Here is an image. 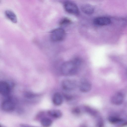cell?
Returning <instances> with one entry per match:
<instances>
[{"instance_id":"cell-1","label":"cell","mask_w":127,"mask_h":127,"mask_svg":"<svg viewBox=\"0 0 127 127\" xmlns=\"http://www.w3.org/2000/svg\"><path fill=\"white\" fill-rule=\"evenodd\" d=\"M82 63L81 60L78 58H75L70 61L65 62L61 66V72L65 76L74 75L77 73Z\"/></svg>"},{"instance_id":"cell-2","label":"cell","mask_w":127,"mask_h":127,"mask_svg":"<svg viewBox=\"0 0 127 127\" xmlns=\"http://www.w3.org/2000/svg\"><path fill=\"white\" fill-rule=\"evenodd\" d=\"M66 35L65 31L61 28H58L53 30L51 32V38L54 42L61 41L64 38Z\"/></svg>"},{"instance_id":"cell-3","label":"cell","mask_w":127,"mask_h":127,"mask_svg":"<svg viewBox=\"0 0 127 127\" xmlns=\"http://www.w3.org/2000/svg\"><path fill=\"white\" fill-rule=\"evenodd\" d=\"M64 7L66 11L68 13L77 15L79 13V9L76 5L70 1H67L64 4Z\"/></svg>"},{"instance_id":"cell-4","label":"cell","mask_w":127,"mask_h":127,"mask_svg":"<svg viewBox=\"0 0 127 127\" xmlns=\"http://www.w3.org/2000/svg\"><path fill=\"white\" fill-rule=\"evenodd\" d=\"M61 85L63 89L66 91H72L76 86V82L70 79H64L62 82Z\"/></svg>"},{"instance_id":"cell-5","label":"cell","mask_w":127,"mask_h":127,"mask_svg":"<svg viewBox=\"0 0 127 127\" xmlns=\"http://www.w3.org/2000/svg\"><path fill=\"white\" fill-rule=\"evenodd\" d=\"M15 104L13 101L9 98L4 99L2 102L1 107L2 109L5 111H10L15 108Z\"/></svg>"},{"instance_id":"cell-6","label":"cell","mask_w":127,"mask_h":127,"mask_svg":"<svg viewBox=\"0 0 127 127\" xmlns=\"http://www.w3.org/2000/svg\"><path fill=\"white\" fill-rule=\"evenodd\" d=\"M79 88L82 92L87 93L90 91L92 88V85L90 82L85 79H82L80 81Z\"/></svg>"},{"instance_id":"cell-7","label":"cell","mask_w":127,"mask_h":127,"mask_svg":"<svg viewBox=\"0 0 127 127\" xmlns=\"http://www.w3.org/2000/svg\"><path fill=\"white\" fill-rule=\"evenodd\" d=\"M124 96L121 93L118 92L114 94L111 97V103L115 105H119L123 102Z\"/></svg>"},{"instance_id":"cell-8","label":"cell","mask_w":127,"mask_h":127,"mask_svg":"<svg viewBox=\"0 0 127 127\" xmlns=\"http://www.w3.org/2000/svg\"><path fill=\"white\" fill-rule=\"evenodd\" d=\"M10 91V87L7 82L4 81L0 82V93L1 95L4 96H7Z\"/></svg>"},{"instance_id":"cell-9","label":"cell","mask_w":127,"mask_h":127,"mask_svg":"<svg viewBox=\"0 0 127 127\" xmlns=\"http://www.w3.org/2000/svg\"><path fill=\"white\" fill-rule=\"evenodd\" d=\"M95 25L99 26H104L109 24L111 22L109 18L104 17H99L95 18L93 21Z\"/></svg>"},{"instance_id":"cell-10","label":"cell","mask_w":127,"mask_h":127,"mask_svg":"<svg viewBox=\"0 0 127 127\" xmlns=\"http://www.w3.org/2000/svg\"><path fill=\"white\" fill-rule=\"evenodd\" d=\"M82 11L85 13L87 14H91L94 12V8L92 5L88 4H85L81 6Z\"/></svg>"},{"instance_id":"cell-11","label":"cell","mask_w":127,"mask_h":127,"mask_svg":"<svg viewBox=\"0 0 127 127\" xmlns=\"http://www.w3.org/2000/svg\"><path fill=\"white\" fill-rule=\"evenodd\" d=\"M63 101L62 96L58 93H55L53 96L52 101L53 103L55 105L58 106L61 105Z\"/></svg>"},{"instance_id":"cell-12","label":"cell","mask_w":127,"mask_h":127,"mask_svg":"<svg viewBox=\"0 0 127 127\" xmlns=\"http://www.w3.org/2000/svg\"><path fill=\"white\" fill-rule=\"evenodd\" d=\"M5 14L6 17L12 22L16 23L17 20L16 16L14 13L12 11L9 10L5 11Z\"/></svg>"},{"instance_id":"cell-13","label":"cell","mask_w":127,"mask_h":127,"mask_svg":"<svg viewBox=\"0 0 127 127\" xmlns=\"http://www.w3.org/2000/svg\"><path fill=\"white\" fill-rule=\"evenodd\" d=\"M48 113L51 117L56 118H59L62 115L61 112L59 110H49L48 112Z\"/></svg>"},{"instance_id":"cell-14","label":"cell","mask_w":127,"mask_h":127,"mask_svg":"<svg viewBox=\"0 0 127 127\" xmlns=\"http://www.w3.org/2000/svg\"><path fill=\"white\" fill-rule=\"evenodd\" d=\"M41 125L44 127H49L52 123V121L50 119L46 117L42 118L41 121Z\"/></svg>"},{"instance_id":"cell-15","label":"cell","mask_w":127,"mask_h":127,"mask_svg":"<svg viewBox=\"0 0 127 127\" xmlns=\"http://www.w3.org/2000/svg\"><path fill=\"white\" fill-rule=\"evenodd\" d=\"M108 120L109 122L112 123H118L122 121L121 119L113 116L109 117L108 118Z\"/></svg>"},{"instance_id":"cell-16","label":"cell","mask_w":127,"mask_h":127,"mask_svg":"<svg viewBox=\"0 0 127 127\" xmlns=\"http://www.w3.org/2000/svg\"><path fill=\"white\" fill-rule=\"evenodd\" d=\"M71 21L69 19L65 18L62 19L60 22V24L61 25H65L69 24Z\"/></svg>"},{"instance_id":"cell-17","label":"cell","mask_w":127,"mask_h":127,"mask_svg":"<svg viewBox=\"0 0 127 127\" xmlns=\"http://www.w3.org/2000/svg\"><path fill=\"white\" fill-rule=\"evenodd\" d=\"M85 109L87 112L95 116L97 112L95 110L88 107H85Z\"/></svg>"},{"instance_id":"cell-18","label":"cell","mask_w":127,"mask_h":127,"mask_svg":"<svg viewBox=\"0 0 127 127\" xmlns=\"http://www.w3.org/2000/svg\"><path fill=\"white\" fill-rule=\"evenodd\" d=\"M97 127H102L103 125V123L102 120L100 118L98 120L97 124Z\"/></svg>"},{"instance_id":"cell-19","label":"cell","mask_w":127,"mask_h":127,"mask_svg":"<svg viewBox=\"0 0 127 127\" xmlns=\"http://www.w3.org/2000/svg\"><path fill=\"white\" fill-rule=\"evenodd\" d=\"M72 112L75 114H79L80 112V109L78 108H74L72 110Z\"/></svg>"},{"instance_id":"cell-20","label":"cell","mask_w":127,"mask_h":127,"mask_svg":"<svg viewBox=\"0 0 127 127\" xmlns=\"http://www.w3.org/2000/svg\"><path fill=\"white\" fill-rule=\"evenodd\" d=\"M21 127H34L25 124H22L21 125Z\"/></svg>"}]
</instances>
